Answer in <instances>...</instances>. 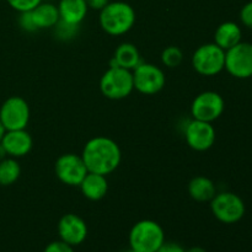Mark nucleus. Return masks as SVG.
Here are the masks:
<instances>
[{
	"instance_id": "obj_1",
	"label": "nucleus",
	"mask_w": 252,
	"mask_h": 252,
	"mask_svg": "<svg viewBox=\"0 0 252 252\" xmlns=\"http://www.w3.org/2000/svg\"><path fill=\"white\" fill-rule=\"evenodd\" d=\"M81 158L89 172L107 176L120 166L122 153L111 138L95 137L86 143Z\"/></svg>"
},
{
	"instance_id": "obj_2",
	"label": "nucleus",
	"mask_w": 252,
	"mask_h": 252,
	"mask_svg": "<svg viewBox=\"0 0 252 252\" xmlns=\"http://www.w3.org/2000/svg\"><path fill=\"white\" fill-rule=\"evenodd\" d=\"M135 24V11L128 2H108L100 11V26L111 36H122Z\"/></svg>"
},
{
	"instance_id": "obj_3",
	"label": "nucleus",
	"mask_w": 252,
	"mask_h": 252,
	"mask_svg": "<svg viewBox=\"0 0 252 252\" xmlns=\"http://www.w3.org/2000/svg\"><path fill=\"white\" fill-rule=\"evenodd\" d=\"M165 243V233L159 223L144 219L133 225L129 233V246L138 252H157Z\"/></svg>"
},
{
	"instance_id": "obj_4",
	"label": "nucleus",
	"mask_w": 252,
	"mask_h": 252,
	"mask_svg": "<svg viewBox=\"0 0 252 252\" xmlns=\"http://www.w3.org/2000/svg\"><path fill=\"white\" fill-rule=\"evenodd\" d=\"M100 90L102 95L110 100L126 98L134 90L132 70L121 66H110L101 76Z\"/></svg>"
},
{
	"instance_id": "obj_5",
	"label": "nucleus",
	"mask_w": 252,
	"mask_h": 252,
	"mask_svg": "<svg viewBox=\"0 0 252 252\" xmlns=\"http://www.w3.org/2000/svg\"><path fill=\"white\" fill-rule=\"evenodd\" d=\"M192 66L203 76H214L225 68V51L216 43H206L196 49Z\"/></svg>"
},
{
	"instance_id": "obj_6",
	"label": "nucleus",
	"mask_w": 252,
	"mask_h": 252,
	"mask_svg": "<svg viewBox=\"0 0 252 252\" xmlns=\"http://www.w3.org/2000/svg\"><path fill=\"white\" fill-rule=\"evenodd\" d=\"M212 213L224 224L238 223L245 216V203L233 192L217 193L211 201Z\"/></svg>"
},
{
	"instance_id": "obj_7",
	"label": "nucleus",
	"mask_w": 252,
	"mask_h": 252,
	"mask_svg": "<svg viewBox=\"0 0 252 252\" xmlns=\"http://www.w3.org/2000/svg\"><path fill=\"white\" fill-rule=\"evenodd\" d=\"M30 106L25 98L11 96L0 107V122L5 130L26 129L30 122Z\"/></svg>"
},
{
	"instance_id": "obj_8",
	"label": "nucleus",
	"mask_w": 252,
	"mask_h": 252,
	"mask_svg": "<svg viewBox=\"0 0 252 252\" xmlns=\"http://www.w3.org/2000/svg\"><path fill=\"white\" fill-rule=\"evenodd\" d=\"M132 73L134 89L144 95H155L160 93L166 84L164 70L155 64L140 63Z\"/></svg>"
},
{
	"instance_id": "obj_9",
	"label": "nucleus",
	"mask_w": 252,
	"mask_h": 252,
	"mask_svg": "<svg viewBox=\"0 0 252 252\" xmlns=\"http://www.w3.org/2000/svg\"><path fill=\"white\" fill-rule=\"evenodd\" d=\"M231 76L249 79L252 76V43L240 42L225 51V68Z\"/></svg>"
},
{
	"instance_id": "obj_10",
	"label": "nucleus",
	"mask_w": 252,
	"mask_h": 252,
	"mask_svg": "<svg viewBox=\"0 0 252 252\" xmlns=\"http://www.w3.org/2000/svg\"><path fill=\"white\" fill-rule=\"evenodd\" d=\"M224 98L216 91H204L196 96L191 105V115L193 120L203 122H214L224 112Z\"/></svg>"
},
{
	"instance_id": "obj_11",
	"label": "nucleus",
	"mask_w": 252,
	"mask_h": 252,
	"mask_svg": "<svg viewBox=\"0 0 252 252\" xmlns=\"http://www.w3.org/2000/svg\"><path fill=\"white\" fill-rule=\"evenodd\" d=\"M54 171L61 182L68 186H80L88 174V169L81 155L63 154L57 159Z\"/></svg>"
},
{
	"instance_id": "obj_12",
	"label": "nucleus",
	"mask_w": 252,
	"mask_h": 252,
	"mask_svg": "<svg viewBox=\"0 0 252 252\" xmlns=\"http://www.w3.org/2000/svg\"><path fill=\"white\" fill-rule=\"evenodd\" d=\"M185 139L191 149L196 152H206L214 145L216 129L212 123L192 120L185 128Z\"/></svg>"
},
{
	"instance_id": "obj_13",
	"label": "nucleus",
	"mask_w": 252,
	"mask_h": 252,
	"mask_svg": "<svg viewBox=\"0 0 252 252\" xmlns=\"http://www.w3.org/2000/svg\"><path fill=\"white\" fill-rule=\"evenodd\" d=\"M58 234L62 241L74 248L85 241L88 236V225L83 218L69 213L59 219Z\"/></svg>"
},
{
	"instance_id": "obj_14",
	"label": "nucleus",
	"mask_w": 252,
	"mask_h": 252,
	"mask_svg": "<svg viewBox=\"0 0 252 252\" xmlns=\"http://www.w3.org/2000/svg\"><path fill=\"white\" fill-rule=\"evenodd\" d=\"M1 145L4 147L7 157L17 159L29 154L33 145V140L26 129L5 130L2 135Z\"/></svg>"
},
{
	"instance_id": "obj_15",
	"label": "nucleus",
	"mask_w": 252,
	"mask_h": 252,
	"mask_svg": "<svg viewBox=\"0 0 252 252\" xmlns=\"http://www.w3.org/2000/svg\"><path fill=\"white\" fill-rule=\"evenodd\" d=\"M81 193L90 201H100L107 194L108 181L105 175L88 172L80 184Z\"/></svg>"
},
{
	"instance_id": "obj_16",
	"label": "nucleus",
	"mask_w": 252,
	"mask_h": 252,
	"mask_svg": "<svg viewBox=\"0 0 252 252\" xmlns=\"http://www.w3.org/2000/svg\"><path fill=\"white\" fill-rule=\"evenodd\" d=\"M62 21L71 25H80L89 11L85 0H61L58 5Z\"/></svg>"
},
{
	"instance_id": "obj_17",
	"label": "nucleus",
	"mask_w": 252,
	"mask_h": 252,
	"mask_svg": "<svg viewBox=\"0 0 252 252\" xmlns=\"http://www.w3.org/2000/svg\"><path fill=\"white\" fill-rule=\"evenodd\" d=\"M241 36H243V32H241L240 26L233 21H226L217 27L216 33H214V43L224 51H228L231 47L240 43Z\"/></svg>"
},
{
	"instance_id": "obj_18",
	"label": "nucleus",
	"mask_w": 252,
	"mask_h": 252,
	"mask_svg": "<svg viewBox=\"0 0 252 252\" xmlns=\"http://www.w3.org/2000/svg\"><path fill=\"white\" fill-rule=\"evenodd\" d=\"M140 63H142V59H140V53L137 47L133 43L125 42L116 48L111 66H121L128 70H134Z\"/></svg>"
},
{
	"instance_id": "obj_19",
	"label": "nucleus",
	"mask_w": 252,
	"mask_h": 252,
	"mask_svg": "<svg viewBox=\"0 0 252 252\" xmlns=\"http://www.w3.org/2000/svg\"><path fill=\"white\" fill-rule=\"evenodd\" d=\"M31 15L37 30L53 29L61 20L58 6L52 2H41L31 10Z\"/></svg>"
},
{
	"instance_id": "obj_20",
	"label": "nucleus",
	"mask_w": 252,
	"mask_h": 252,
	"mask_svg": "<svg viewBox=\"0 0 252 252\" xmlns=\"http://www.w3.org/2000/svg\"><path fill=\"white\" fill-rule=\"evenodd\" d=\"M189 193L197 202H211L217 194V189L208 177L196 176L189 181Z\"/></svg>"
},
{
	"instance_id": "obj_21",
	"label": "nucleus",
	"mask_w": 252,
	"mask_h": 252,
	"mask_svg": "<svg viewBox=\"0 0 252 252\" xmlns=\"http://www.w3.org/2000/svg\"><path fill=\"white\" fill-rule=\"evenodd\" d=\"M21 166L15 158L6 157L0 160V186H10L19 180Z\"/></svg>"
},
{
	"instance_id": "obj_22",
	"label": "nucleus",
	"mask_w": 252,
	"mask_h": 252,
	"mask_svg": "<svg viewBox=\"0 0 252 252\" xmlns=\"http://www.w3.org/2000/svg\"><path fill=\"white\" fill-rule=\"evenodd\" d=\"M182 59H184V53L179 47L170 46L161 53V62L167 68H176L182 63Z\"/></svg>"
},
{
	"instance_id": "obj_23",
	"label": "nucleus",
	"mask_w": 252,
	"mask_h": 252,
	"mask_svg": "<svg viewBox=\"0 0 252 252\" xmlns=\"http://www.w3.org/2000/svg\"><path fill=\"white\" fill-rule=\"evenodd\" d=\"M79 26H80V25H71L68 24V22L59 20L53 29L54 32H56V36L58 37V39H62V41H69V39H73L74 37H76L79 31Z\"/></svg>"
},
{
	"instance_id": "obj_24",
	"label": "nucleus",
	"mask_w": 252,
	"mask_h": 252,
	"mask_svg": "<svg viewBox=\"0 0 252 252\" xmlns=\"http://www.w3.org/2000/svg\"><path fill=\"white\" fill-rule=\"evenodd\" d=\"M6 1L17 12H24L33 10L37 5L41 4L42 0H6Z\"/></svg>"
},
{
	"instance_id": "obj_25",
	"label": "nucleus",
	"mask_w": 252,
	"mask_h": 252,
	"mask_svg": "<svg viewBox=\"0 0 252 252\" xmlns=\"http://www.w3.org/2000/svg\"><path fill=\"white\" fill-rule=\"evenodd\" d=\"M19 26L24 30L25 32H36L38 31L34 25L33 20H32L31 11H24L20 12L19 16Z\"/></svg>"
},
{
	"instance_id": "obj_26",
	"label": "nucleus",
	"mask_w": 252,
	"mask_h": 252,
	"mask_svg": "<svg viewBox=\"0 0 252 252\" xmlns=\"http://www.w3.org/2000/svg\"><path fill=\"white\" fill-rule=\"evenodd\" d=\"M240 20L244 26L252 30V1L246 2L240 11Z\"/></svg>"
},
{
	"instance_id": "obj_27",
	"label": "nucleus",
	"mask_w": 252,
	"mask_h": 252,
	"mask_svg": "<svg viewBox=\"0 0 252 252\" xmlns=\"http://www.w3.org/2000/svg\"><path fill=\"white\" fill-rule=\"evenodd\" d=\"M43 252H74V249L73 246L68 245V244H65L64 241L58 240L48 244Z\"/></svg>"
},
{
	"instance_id": "obj_28",
	"label": "nucleus",
	"mask_w": 252,
	"mask_h": 252,
	"mask_svg": "<svg viewBox=\"0 0 252 252\" xmlns=\"http://www.w3.org/2000/svg\"><path fill=\"white\" fill-rule=\"evenodd\" d=\"M157 252H185V249L179 244L164 243Z\"/></svg>"
},
{
	"instance_id": "obj_29",
	"label": "nucleus",
	"mask_w": 252,
	"mask_h": 252,
	"mask_svg": "<svg viewBox=\"0 0 252 252\" xmlns=\"http://www.w3.org/2000/svg\"><path fill=\"white\" fill-rule=\"evenodd\" d=\"M86 4H88L89 9H93V10H101L106 6V5L110 2V0H85Z\"/></svg>"
},
{
	"instance_id": "obj_30",
	"label": "nucleus",
	"mask_w": 252,
	"mask_h": 252,
	"mask_svg": "<svg viewBox=\"0 0 252 252\" xmlns=\"http://www.w3.org/2000/svg\"><path fill=\"white\" fill-rule=\"evenodd\" d=\"M185 252H207L203 248H199V246H193V248H189L187 250H185Z\"/></svg>"
},
{
	"instance_id": "obj_31",
	"label": "nucleus",
	"mask_w": 252,
	"mask_h": 252,
	"mask_svg": "<svg viewBox=\"0 0 252 252\" xmlns=\"http://www.w3.org/2000/svg\"><path fill=\"white\" fill-rule=\"evenodd\" d=\"M6 157H7L6 152H5L4 147H2V145H1V143H0V160L5 159V158H6Z\"/></svg>"
},
{
	"instance_id": "obj_32",
	"label": "nucleus",
	"mask_w": 252,
	"mask_h": 252,
	"mask_svg": "<svg viewBox=\"0 0 252 252\" xmlns=\"http://www.w3.org/2000/svg\"><path fill=\"white\" fill-rule=\"evenodd\" d=\"M4 134H5V128H4V126L1 125V122H0V142H1L2 135Z\"/></svg>"
},
{
	"instance_id": "obj_33",
	"label": "nucleus",
	"mask_w": 252,
	"mask_h": 252,
	"mask_svg": "<svg viewBox=\"0 0 252 252\" xmlns=\"http://www.w3.org/2000/svg\"><path fill=\"white\" fill-rule=\"evenodd\" d=\"M123 252H138V251H135V250H133V249H128V250H126V251H123Z\"/></svg>"
}]
</instances>
